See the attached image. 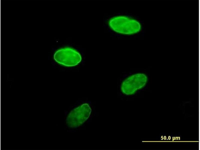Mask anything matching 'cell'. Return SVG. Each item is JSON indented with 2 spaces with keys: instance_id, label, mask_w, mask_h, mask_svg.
I'll list each match as a JSON object with an SVG mask.
<instances>
[{
  "instance_id": "cell-1",
  "label": "cell",
  "mask_w": 200,
  "mask_h": 150,
  "mask_svg": "<svg viewBox=\"0 0 200 150\" xmlns=\"http://www.w3.org/2000/svg\"><path fill=\"white\" fill-rule=\"evenodd\" d=\"M110 28L119 34H131L139 32L141 29L140 23L137 20L125 16L113 17L108 21Z\"/></svg>"
},
{
  "instance_id": "cell-2",
  "label": "cell",
  "mask_w": 200,
  "mask_h": 150,
  "mask_svg": "<svg viewBox=\"0 0 200 150\" xmlns=\"http://www.w3.org/2000/svg\"><path fill=\"white\" fill-rule=\"evenodd\" d=\"M54 58L58 63L66 66H75L81 61L82 56L74 49L66 47L61 48L54 53Z\"/></svg>"
},
{
  "instance_id": "cell-3",
  "label": "cell",
  "mask_w": 200,
  "mask_h": 150,
  "mask_svg": "<svg viewBox=\"0 0 200 150\" xmlns=\"http://www.w3.org/2000/svg\"><path fill=\"white\" fill-rule=\"evenodd\" d=\"M148 80L147 76L143 73H137L132 75L123 81L120 87L121 90L126 95L133 94L145 86Z\"/></svg>"
},
{
  "instance_id": "cell-4",
  "label": "cell",
  "mask_w": 200,
  "mask_h": 150,
  "mask_svg": "<svg viewBox=\"0 0 200 150\" xmlns=\"http://www.w3.org/2000/svg\"><path fill=\"white\" fill-rule=\"evenodd\" d=\"M92 110L87 103L83 104L72 110L66 120L68 126L71 128L78 127L84 123L89 118Z\"/></svg>"
}]
</instances>
